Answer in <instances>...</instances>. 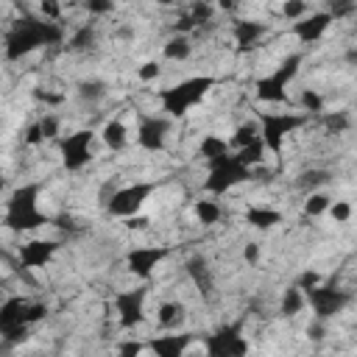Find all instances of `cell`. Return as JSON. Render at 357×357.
<instances>
[{
	"label": "cell",
	"mask_w": 357,
	"mask_h": 357,
	"mask_svg": "<svg viewBox=\"0 0 357 357\" xmlns=\"http://www.w3.org/2000/svg\"><path fill=\"white\" fill-rule=\"evenodd\" d=\"M301 106H304L307 112H312V114H321V112H324V98H321L315 89H304V92H301Z\"/></svg>",
	"instance_id": "obj_33"
},
{
	"label": "cell",
	"mask_w": 357,
	"mask_h": 357,
	"mask_svg": "<svg viewBox=\"0 0 357 357\" xmlns=\"http://www.w3.org/2000/svg\"><path fill=\"white\" fill-rule=\"evenodd\" d=\"M39 192L42 184H22L17 187L8 201H6V215H3V226L8 231H33L39 226H50V215H45L39 209Z\"/></svg>",
	"instance_id": "obj_2"
},
{
	"label": "cell",
	"mask_w": 357,
	"mask_h": 357,
	"mask_svg": "<svg viewBox=\"0 0 357 357\" xmlns=\"http://www.w3.org/2000/svg\"><path fill=\"white\" fill-rule=\"evenodd\" d=\"M0 259H6V251H3V248H0Z\"/></svg>",
	"instance_id": "obj_49"
},
{
	"label": "cell",
	"mask_w": 357,
	"mask_h": 357,
	"mask_svg": "<svg viewBox=\"0 0 357 357\" xmlns=\"http://www.w3.org/2000/svg\"><path fill=\"white\" fill-rule=\"evenodd\" d=\"M254 139H259V126H257V123H243V126H237V131H234V137H231V142H234L237 148H243V145H248V142H254Z\"/></svg>",
	"instance_id": "obj_31"
},
{
	"label": "cell",
	"mask_w": 357,
	"mask_h": 357,
	"mask_svg": "<svg viewBox=\"0 0 357 357\" xmlns=\"http://www.w3.org/2000/svg\"><path fill=\"white\" fill-rule=\"evenodd\" d=\"M153 190H156L153 181H134V184H128V187H120V190H114L112 198L106 201V209H109V215H114V218H134V215L142 209V204L148 201V195H151Z\"/></svg>",
	"instance_id": "obj_9"
},
{
	"label": "cell",
	"mask_w": 357,
	"mask_h": 357,
	"mask_svg": "<svg viewBox=\"0 0 357 357\" xmlns=\"http://www.w3.org/2000/svg\"><path fill=\"white\" fill-rule=\"evenodd\" d=\"M201 340L206 346V357H245L248 354V340L243 335V321L223 324L212 335H204Z\"/></svg>",
	"instance_id": "obj_6"
},
{
	"label": "cell",
	"mask_w": 357,
	"mask_h": 357,
	"mask_svg": "<svg viewBox=\"0 0 357 357\" xmlns=\"http://www.w3.org/2000/svg\"><path fill=\"white\" fill-rule=\"evenodd\" d=\"M61 42H64V28L59 22H50L36 14H22L20 20L11 22L3 39V50L8 61H20L22 56H28L42 45H61Z\"/></svg>",
	"instance_id": "obj_1"
},
{
	"label": "cell",
	"mask_w": 357,
	"mask_h": 357,
	"mask_svg": "<svg viewBox=\"0 0 357 357\" xmlns=\"http://www.w3.org/2000/svg\"><path fill=\"white\" fill-rule=\"evenodd\" d=\"M145 296H148V287H131L114 296V310L123 329H134L145 321Z\"/></svg>",
	"instance_id": "obj_12"
},
{
	"label": "cell",
	"mask_w": 357,
	"mask_h": 357,
	"mask_svg": "<svg viewBox=\"0 0 357 357\" xmlns=\"http://www.w3.org/2000/svg\"><path fill=\"white\" fill-rule=\"evenodd\" d=\"M329 178H332V173H329V170H304V173L298 176V181H296V184H298L301 190H307V192H315V190H318V187H324Z\"/></svg>",
	"instance_id": "obj_27"
},
{
	"label": "cell",
	"mask_w": 357,
	"mask_h": 357,
	"mask_svg": "<svg viewBox=\"0 0 357 357\" xmlns=\"http://www.w3.org/2000/svg\"><path fill=\"white\" fill-rule=\"evenodd\" d=\"M184 315H187V307L181 301H162L159 312H156V321H159V326L173 329V326H178L184 321Z\"/></svg>",
	"instance_id": "obj_21"
},
{
	"label": "cell",
	"mask_w": 357,
	"mask_h": 357,
	"mask_svg": "<svg viewBox=\"0 0 357 357\" xmlns=\"http://www.w3.org/2000/svg\"><path fill=\"white\" fill-rule=\"evenodd\" d=\"M301 307H304V293H301L298 287H290V290H284V296H282V304H279V312L290 318V315L301 312Z\"/></svg>",
	"instance_id": "obj_28"
},
{
	"label": "cell",
	"mask_w": 357,
	"mask_h": 357,
	"mask_svg": "<svg viewBox=\"0 0 357 357\" xmlns=\"http://www.w3.org/2000/svg\"><path fill=\"white\" fill-rule=\"evenodd\" d=\"M42 14H45V20L56 22V20L61 17V6H59V3H50V0H45V3H42Z\"/></svg>",
	"instance_id": "obj_42"
},
{
	"label": "cell",
	"mask_w": 357,
	"mask_h": 357,
	"mask_svg": "<svg viewBox=\"0 0 357 357\" xmlns=\"http://www.w3.org/2000/svg\"><path fill=\"white\" fill-rule=\"evenodd\" d=\"M139 351H142V343L139 340H123L117 346V357H139Z\"/></svg>",
	"instance_id": "obj_37"
},
{
	"label": "cell",
	"mask_w": 357,
	"mask_h": 357,
	"mask_svg": "<svg viewBox=\"0 0 357 357\" xmlns=\"http://www.w3.org/2000/svg\"><path fill=\"white\" fill-rule=\"evenodd\" d=\"M195 340L192 332H173V335H159V337H151L148 346L156 357H184L187 346Z\"/></svg>",
	"instance_id": "obj_17"
},
{
	"label": "cell",
	"mask_w": 357,
	"mask_h": 357,
	"mask_svg": "<svg viewBox=\"0 0 357 357\" xmlns=\"http://www.w3.org/2000/svg\"><path fill=\"white\" fill-rule=\"evenodd\" d=\"M187 273H190L192 284L198 287V293H201L206 301H212V298H215V273H212L209 262H206L204 257H190V259H187Z\"/></svg>",
	"instance_id": "obj_18"
},
{
	"label": "cell",
	"mask_w": 357,
	"mask_h": 357,
	"mask_svg": "<svg viewBox=\"0 0 357 357\" xmlns=\"http://www.w3.org/2000/svg\"><path fill=\"white\" fill-rule=\"evenodd\" d=\"M103 142H106L112 151L126 148V142H128V131H126V126H123L120 120H109V123L103 126Z\"/></svg>",
	"instance_id": "obj_25"
},
{
	"label": "cell",
	"mask_w": 357,
	"mask_h": 357,
	"mask_svg": "<svg viewBox=\"0 0 357 357\" xmlns=\"http://www.w3.org/2000/svg\"><path fill=\"white\" fill-rule=\"evenodd\" d=\"M324 123L337 134V131L349 128V114H346V112H335V114H326V117H324Z\"/></svg>",
	"instance_id": "obj_36"
},
{
	"label": "cell",
	"mask_w": 357,
	"mask_h": 357,
	"mask_svg": "<svg viewBox=\"0 0 357 357\" xmlns=\"http://www.w3.org/2000/svg\"><path fill=\"white\" fill-rule=\"evenodd\" d=\"M329 25H332V14H329V11H312L310 17L293 22V33H296L304 45H312V42H318V39L326 33Z\"/></svg>",
	"instance_id": "obj_16"
},
{
	"label": "cell",
	"mask_w": 357,
	"mask_h": 357,
	"mask_svg": "<svg viewBox=\"0 0 357 357\" xmlns=\"http://www.w3.org/2000/svg\"><path fill=\"white\" fill-rule=\"evenodd\" d=\"M28 301L22 296H11L0 304V337L6 340V346H20L28 340Z\"/></svg>",
	"instance_id": "obj_7"
},
{
	"label": "cell",
	"mask_w": 357,
	"mask_h": 357,
	"mask_svg": "<svg viewBox=\"0 0 357 357\" xmlns=\"http://www.w3.org/2000/svg\"><path fill=\"white\" fill-rule=\"evenodd\" d=\"M3 190H6V178L0 176V192H3Z\"/></svg>",
	"instance_id": "obj_48"
},
{
	"label": "cell",
	"mask_w": 357,
	"mask_h": 357,
	"mask_svg": "<svg viewBox=\"0 0 357 357\" xmlns=\"http://www.w3.org/2000/svg\"><path fill=\"white\" fill-rule=\"evenodd\" d=\"M95 45V22H84L67 42V50L73 53H81V50H89Z\"/></svg>",
	"instance_id": "obj_24"
},
{
	"label": "cell",
	"mask_w": 357,
	"mask_h": 357,
	"mask_svg": "<svg viewBox=\"0 0 357 357\" xmlns=\"http://www.w3.org/2000/svg\"><path fill=\"white\" fill-rule=\"evenodd\" d=\"M329 215H332L337 223H346V220L351 218V204H349V201H335V204H329Z\"/></svg>",
	"instance_id": "obj_35"
},
{
	"label": "cell",
	"mask_w": 357,
	"mask_h": 357,
	"mask_svg": "<svg viewBox=\"0 0 357 357\" xmlns=\"http://www.w3.org/2000/svg\"><path fill=\"white\" fill-rule=\"evenodd\" d=\"M326 209H329V198L324 192H310V198L304 204V212L307 215H324Z\"/></svg>",
	"instance_id": "obj_32"
},
{
	"label": "cell",
	"mask_w": 357,
	"mask_h": 357,
	"mask_svg": "<svg viewBox=\"0 0 357 357\" xmlns=\"http://www.w3.org/2000/svg\"><path fill=\"white\" fill-rule=\"evenodd\" d=\"M33 98L42 100V103H61V95H53L47 89H33Z\"/></svg>",
	"instance_id": "obj_44"
},
{
	"label": "cell",
	"mask_w": 357,
	"mask_h": 357,
	"mask_svg": "<svg viewBox=\"0 0 357 357\" xmlns=\"http://www.w3.org/2000/svg\"><path fill=\"white\" fill-rule=\"evenodd\" d=\"M226 153H229V145H226V139L218 137V134H206V137L201 139V145H198V156H204L206 162H212V159H218V156H226Z\"/></svg>",
	"instance_id": "obj_23"
},
{
	"label": "cell",
	"mask_w": 357,
	"mask_h": 357,
	"mask_svg": "<svg viewBox=\"0 0 357 357\" xmlns=\"http://www.w3.org/2000/svg\"><path fill=\"white\" fill-rule=\"evenodd\" d=\"M304 301H310V307H312L318 321H326V318L337 315L351 301V293L340 290L335 284H315V287L304 290Z\"/></svg>",
	"instance_id": "obj_10"
},
{
	"label": "cell",
	"mask_w": 357,
	"mask_h": 357,
	"mask_svg": "<svg viewBox=\"0 0 357 357\" xmlns=\"http://www.w3.org/2000/svg\"><path fill=\"white\" fill-rule=\"evenodd\" d=\"M167 254H170L167 245H139V248H131V251L126 254V265H128V271H131L134 276L148 279L151 271H153Z\"/></svg>",
	"instance_id": "obj_14"
},
{
	"label": "cell",
	"mask_w": 357,
	"mask_h": 357,
	"mask_svg": "<svg viewBox=\"0 0 357 357\" xmlns=\"http://www.w3.org/2000/svg\"><path fill=\"white\" fill-rule=\"evenodd\" d=\"M114 6L112 3H100V0H89L86 3V11H92V14H106V11H112Z\"/></svg>",
	"instance_id": "obj_45"
},
{
	"label": "cell",
	"mask_w": 357,
	"mask_h": 357,
	"mask_svg": "<svg viewBox=\"0 0 357 357\" xmlns=\"http://www.w3.org/2000/svg\"><path fill=\"white\" fill-rule=\"evenodd\" d=\"M268 33V22L259 20H240L234 22V39H237V50H251L259 45V39Z\"/></svg>",
	"instance_id": "obj_19"
},
{
	"label": "cell",
	"mask_w": 357,
	"mask_h": 357,
	"mask_svg": "<svg viewBox=\"0 0 357 357\" xmlns=\"http://www.w3.org/2000/svg\"><path fill=\"white\" fill-rule=\"evenodd\" d=\"M59 248H61L59 240H31V243L20 245V268H25V271L45 268Z\"/></svg>",
	"instance_id": "obj_15"
},
{
	"label": "cell",
	"mask_w": 357,
	"mask_h": 357,
	"mask_svg": "<svg viewBox=\"0 0 357 357\" xmlns=\"http://www.w3.org/2000/svg\"><path fill=\"white\" fill-rule=\"evenodd\" d=\"M245 223H251L254 229H273L276 223H282V212L271 209V206H248Z\"/></svg>",
	"instance_id": "obj_20"
},
{
	"label": "cell",
	"mask_w": 357,
	"mask_h": 357,
	"mask_svg": "<svg viewBox=\"0 0 357 357\" xmlns=\"http://www.w3.org/2000/svg\"><path fill=\"white\" fill-rule=\"evenodd\" d=\"M39 142H45V137L39 131V123H31L28 131H25V145H39Z\"/></svg>",
	"instance_id": "obj_43"
},
{
	"label": "cell",
	"mask_w": 357,
	"mask_h": 357,
	"mask_svg": "<svg viewBox=\"0 0 357 357\" xmlns=\"http://www.w3.org/2000/svg\"><path fill=\"white\" fill-rule=\"evenodd\" d=\"M92 139L95 134L89 128H81L75 134H67L59 139V151H61V162L67 170H81L89 159H92Z\"/></svg>",
	"instance_id": "obj_11"
},
{
	"label": "cell",
	"mask_w": 357,
	"mask_h": 357,
	"mask_svg": "<svg viewBox=\"0 0 357 357\" xmlns=\"http://www.w3.org/2000/svg\"><path fill=\"white\" fill-rule=\"evenodd\" d=\"M47 315V307L45 304H28V312H25V321H28V326L31 324H36V321H42Z\"/></svg>",
	"instance_id": "obj_41"
},
{
	"label": "cell",
	"mask_w": 357,
	"mask_h": 357,
	"mask_svg": "<svg viewBox=\"0 0 357 357\" xmlns=\"http://www.w3.org/2000/svg\"><path fill=\"white\" fill-rule=\"evenodd\" d=\"M307 123L304 114H268V112H259V139L268 151L273 153H282V142L287 134H293L296 128H301Z\"/></svg>",
	"instance_id": "obj_8"
},
{
	"label": "cell",
	"mask_w": 357,
	"mask_h": 357,
	"mask_svg": "<svg viewBox=\"0 0 357 357\" xmlns=\"http://www.w3.org/2000/svg\"><path fill=\"white\" fill-rule=\"evenodd\" d=\"M206 165H209V178L204 181V190L212 192V195H223V192H229L231 187H237L240 181H251V178H254V170L243 167V165L234 159V153L218 156V159H212V162H206Z\"/></svg>",
	"instance_id": "obj_4"
},
{
	"label": "cell",
	"mask_w": 357,
	"mask_h": 357,
	"mask_svg": "<svg viewBox=\"0 0 357 357\" xmlns=\"http://www.w3.org/2000/svg\"><path fill=\"white\" fill-rule=\"evenodd\" d=\"M234 159L243 165V167H248V170H254L262 159H265V145H262V139H254V142H248V145H243V148H237V153H234Z\"/></svg>",
	"instance_id": "obj_22"
},
{
	"label": "cell",
	"mask_w": 357,
	"mask_h": 357,
	"mask_svg": "<svg viewBox=\"0 0 357 357\" xmlns=\"http://www.w3.org/2000/svg\"><path fill=\"white\" fill-rule=\"evenodd\" d=\"M165 56L167 59H173V61H184L190 53H192V42L187 39V36H170L167 42H165Z\"/></svg>",
	"instance_id": "obj_26"
},
{
	"label": "cell",
	"mask_w": 357,
	"mask_h": 357,
	"mask_svg": "<svg viewBox=\"0 0 357 357\" xmlns=\"http://www.w3.org/2000/svg\"><path fill=\"white\" fill-rule=\"evenodd\" d=\"M128 229H145L148 226V218H142V215H134V218H128V223H126Z\"/></svg>",
	"instance_id": "obj_47"
},
{
	"label": "cell",
	"mask_w": 357,
	"mask_h": 357,
	"mask_svg": "<svg viewBox=\"0 0 357 357\" xmlns=\"http://www.w3.org/2000/svg\"><path fill=\"white\" fill-rule=\"evenodd\" d=\"M243 257H245L248 262H257V257H259V245H257V243H248L245 251H243Z\"/></svg>",
	"instance_id": "obj_46"
},
{
	"label": "cell",
	"mask_w": 357,
	"mask_h": 357,
	"mask_svg": "<svg viewBox=\"0 0 357 357\" xmlns=\"http://www.w3.org/2000/svg\"><path fill=\"white\" fill-rule=\"evenodd\" d=\"M318 282H321V276H318V273H315V271L310 268V271H304V273L298 276V284H296V287H298V290L304 293V290H310V287H315Z\"/></svg>",
	"instance_id": "obj_40"
},
{
	"label": "cell",
	"mask_w": 357,
	"mask_h": 357,
	"mask_svg": "<svg viewBox=\"0 0 357 357\" xmlns=\"http://www.w3.org/2000/svg\"><path fill=\"white\" fill-rule=\"evenodd\" d=\"M170 134V120L167 117H156V114H139V126H137V142L145 151H162Z\"/></svg>",
	"instance_id": "obj_13"
},
{
	"label": "cell",
	"mask_w": 357,
	"mask_h": 357,
	"mask_svg": "<svg viewBox=\"0 0 357 357\" xmlns=\"http://www.w3.org/2000/svg\"><path fill=\"white\" fill-rule=\"evenodd\" d=\"M215 86V78L212 75H195V78H187V81H178L167 89H159L156 98L162 103V109L170 114V117H184L192 106H198L204 100V95Z\"/></svg>",
	"instance_id": "obj_3"
},
{
	"label": "cell",
	"mask_w": 357,
	"mask_h": 357,
	"mask_svg": "<svg viewBox=\"0 0 357 357\" xmlns=\"http://www.w3.org/2000/svg\"><path fill=\"white\" fill-rule=\"evenodd\" d=\"M282 14H284L287 20H298L301 14H307V3H298V0L284 3V6H282Z\"/></svg>",
	"instance_id": "obj_38"
},
{
	"label": "cell",
	"mask_w": 357,
	"mask_h": 357,
	"mask_svg": "<svg viewBox=\"0 0 357 357\" xmlns=\"http://www.w3.org/2000/svg\"><path fill=\"white\" fill-rule=\"evenodd\" d=\"M106 95V84L103 81H81L78 84V98L86 103H98Z\"/></svg>",
	"instance_id": "obj_29"
},
{
	"label": "cell",
	"mask_w": 357,
	"mask_h": 357,
	"mask_svg": "<svg viewBox=\"0 0 357 357\" xmlns=\"http://www.w3.org/2000/svg\"><path fill=\"white\" fill-rule=\"evenodd\" d=\"M36 123H39V131H42L45 139H47V137H56V134H59V126H61V120H59L56 114H42Z\"/></svg>",
	"instance_id": "obj_34"
},
{
	"label": "cell",
	"mask_w": 357,
	"mask_h": 357,
	"mask_svg": "<svg viewBox=\"0 0 357 357\" xmlns=\"http://www.w3.org/2000/svg\"><path fill=\"white\" fill-rule=\"evenodd\" d=\"M298 67H301V53L282 59V64L273 73H268L265 78L257 81V98L262 103H284L287 100V84L296 78Z\"/></svg>",
	"instance_id": "obj_5"
},
{
	"label": "cell",
	"mask_w": 357,
	"mask_h": 357,
	"mask_svg": "<svg viewBox=\"0 0 357 357\" xmlns=\"http://www.w3.org/2000/svg\"><path fill=\"white\" fill-rule=\"evenodd\" d=\"M159 73H162V64L159 61H145L139 67V78L142 81H153V78H159Z\"/></svg>",
	"instance_id": "obj_39"
},
{
	"label": "cell",
	"mask_w": 357,
	"mask_h": 357,
	"mask_svg": "<svg viewBox=\"0 0 357 357\" xmlns=\"http://www.w3.org/2000/svg\"><path fill=\"white\" fill-rule=\"evenodd\" d=\"M195 215H198V220H201V223L212 226V223H218V220H220L223 209H220L215 201H195Z\"/></svg>",
	"instance_id": "obj_30"
}]
</instances>
